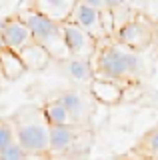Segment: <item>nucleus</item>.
Wrapping results in <instances>:
<instances>
[{
  "label": "nucleus",
  "instance_id": "22",
  "mask_svg": "<svg viewBox=\"0 0 158 160\" xmlns=\"http://www.w3.org/2000/svg\"><path fill=\"white\" fill-rule=\"evenodd\" d=\"M154 100H156V104H158V90L154 92Z\"/></svg>",
  "mask_w": 158,
  "mask_h": 160
},
{
  "label": "nucleus",
  "instance_id": "10",
  "mask_svg": "<svg viewBox=\"0 0 158 160\" xmlns=\"http://www.w3.org/2000/svg\"><path fill=\"white\" fill-rule=\"evenodd\" d=\"M58 100H60L62 106L66 108L72 124H76V126H86L90 114H88V104H86V100L80 92H76V90H66V92L58 94Z\"/></svg>",
  "mask_w": 158,
  "mask_h": 160
},
{
  "label": "nucleus",
  "instance_id": "9",
  "mask_svg": "<svg viewBox=\"0 0 158 160\" xmlns=\"http://www.w3.org/2000/svg\"><path fill=\"white\" fill-rule=\"evenodd\" d=\"M68 20L76 22L80 28H84L94 40L106 36L104 30H102L100 12L94 10V8H90V6H86V4H82V2H76V6L72 8V14H70V18H68Z\"/></svg>",
  "mask_w": 158,
  "mask_h": 160
},
{
  "label": "nucleus",
  "instance_id": "5",
  "mask_svg": "<svg viewBox=\"0 0 158 160\" xmlns=\"http://www.w3.org/2000/svg\"><path fill=\"white\" fill-rule=\"evenodd\" d=\"M60 30H62L64 46H66L70 56H78V58L92 56V52L96 50V40L84 28H80L72 20H64V22H60Z\"/></svg>",
  "mask_w": 158,
  "mask_h": 160
},
{
  "label": "nucleus",
  "instance_id": "8",
  "mask_svg": "<svg viewBox=\"0 0 158 160\" xmlns=\"http://www.w3.org/2000/svg\"><path fill=\"white\" fill-rule=\"evenodd\" d=\"M90 96L96 102L104 106H116L124 96V88L118 80L102 78V76H92L90 80Z\"/></svg>",
  "mask_w": 158,
  "mask_h": 160
},
{
  "label": "nucleus",
  "instance_id": "11",
  "mask_svg": "<svg viewBox=\"0 0 158 160\" xmlns=\"http://www.w3.org/2000/svg\"><path fill=\"white\" fill-rule=\"evenodd\" d=\"M18 56L22 58L26 70H44L52 60V56L48 54V50L44 48L42 44L34 42V40H30L28 44H24V46L18 50Z\"/></svg>",
  "mask_w": 158,
  "mask_h": 160
},
{
  "label": "nucleus",
  "instance_id": "20",
  "mask_svg": "<svg viewBox=\"0 0 158 160\" xmlns=\"http://www.w3.org/2000/svg\"><path fill=\"white\" fill-rule=\"evenodd\" d=\"M28 160H52L50 156H48V154H38V156H28Z\"/></svg>",
  "mask_w": 158,
  "mask_h": 160
},
{
  "label": "nucleus",
  "instance_id": "17",
  "mask_svg": "<svg viewBox=\"0 0 158 160\" xmlns=\"http://www.w3.org/2000/svg\"><path fill=\"white\" fill-rule=\"evenodd\" d=\"M140 146L146 148L148 152L152 154V156H156V154H158V128L150 130V132H148L146 136L142 138V144H140Z\"/></svg>",
  "mask_w": 158,
  "mask_h": 160
},
{
  "label": "nucleus",
  "instance_id": "18",
  "mask_svg": "<svg viewBox=\"0 0 158 160\" xmlns=\"http://www.w3.org/2000/svg\"><path fill=\"white\" fill-rule=\"evenodd\" d=\"M78 2H82V4H86V6H90V8H94V10H104L106 8V0H78Z\"/></svg>",
  "mask_w": 158,
  "mask_h": 160
},
{
  "label": "nucleus",
  "instance_id": "19",
  "mask_svg": "<svg viewBox=\"0 0 158 160\" xmlns=\"http://www.w3.org/2000/svg\"><path fill=\"white\" fill-rule=\"evenodd\" d=\"M122 4H126V0H106V8H116Z\"/></svg>",
  "mask_w": 158,
  "mask_h": 160
},
{
  "label": "nucleus",
  "instance_id": "16",
  "mask_svg": "<svg viewBox=\"0 0 158 160\" xmlns=\"http://www.w3.org/2000/svg\"><path fill=\"white\" fill-rule=\"evenodd\" d=\"M0 160H28V154H26V150L14 140V142H10L0 152Z\"/></svg>",
  "mask_w": 158,
  "mask_h": 160
},
{
  "label": "nucleus",
  "instance_id": "23",
  "mask_svg": "<svg viewBox=\"0 0 158 160\" xmlns=\"http://www.w3.org/2000/svg\"><path fill=\"white\" fill-rule=\"evenodd\" d=\"M70 160H74V158H70Z\"/></svg>",
  "mask_w": 158,
  "mask_h": 160
},
{
  "label": "nucleus",
  "instance_id": "15",
  "mask_svg": "<svg viewBox=\"0 0 158 160\" xmlns=\"http://www.w3.org/2000/svg\"><path fill=\"white\" fill-rule=\"evenodd\" d=\"M40 112H42V116H44V120H46L48 126H56V124H72L70 116H68V112H66V108L62 106V102L58 98L48 100V102L40 108Z\"/></svg>",
  "mask_w": 158,
  "mask_h": 160
},
{
  "label": "nucleus",
  "instance_id": "13",
  "mask_svg": "<svg viewBox=\"0 0 158 160\" xmlns=\"http://www.w3.org/2000/svg\"><path fill=\"white\" fill-rule=\"evenodd\" d=\"M24 72H26V66H24L22 58L18 56L16 50H10V48L0 50V76H4L6 80L14 82Z\"/></svg>",
  "mask_w": 158,
  "mask_h": 160
},
{
  "label": "nucleus",
  "instance_id": "2",
  "mask_svg": "<svg viewBox=\"0 0 158 160\" xmlns=\"http://www.w3.org/2000/svg\"><path fill=\"white\" fill-rule=\"evenodd\" d=\"M14 138L28 156L48 154V124L38 108H20L12 118Z\"/></svg>",
  "mask_w": 158,
  "mask_h": 160
},
{
  "label": "nucleus",
  "instance_id": "14",
  "mask_svg": "<svg viewBox=\"0 0 158 160\" xmlns=\"http://www.w3.org/2000/svg\"><path fill=\"white\" fill-rule=\"evenodd\" d=\"M66 72L68 76L76 82H90L94 76V68L90 66V58H78V56H68L66 60Z\"/></svg>",
  "mask_w": 158,
  "mask_h": 160
},
{
  "label": "nucleus",
  "instance_id": "7",
  "mask_svg": "<svg viewBox=\"0 0 158 160\" xmlns=\"http://www.w3.org/2000/svg\"><path fill=\"white\" fill-rule=\"evenodd\" d=\"M78 130H80V126H76V124H56V126L48 128V156H66Z\"/></svg>",
  "mask_w": 158,
  "mask_h": 160
},
{
  "label": "nucleus",
  "instance_id": "1",
  "mask_svg": "<svg viewBox=\"0 0 158 160\" xmlns=\"http://www.w3.org/2000/svg\"><path fill=\"white\" fill-rule=\"evenodd\" d=\"M98 58H96V72L94 76L110 78V80H134L138 70H140V58L138 52L132 48L116 42L108 44L106 48H96Z\"/></svg>",
  "mask_w": 158,
  "mask_h": 160
},
{
  "label": "nucleus",
  "instance_id": "3",
  "mask_svg": "<svg viewBox=\"0 0 158 160\" xmlns=\"http://www.w3.org/2000/svg\"><path fill=\"white\" fill-rule=\"evenodd\" d=\"M18 16H20L24 20V24L28 26L32 40L38 42V44H42V46L48 50V54L52 56V60H66L70 56L66 46H64V40H62L60 22L48 18L46 14L38 12L36 8L22 10Z\"/></svg>",
  "mask_w": 158,
  "mask_h": 160
},
{
  "label": "nucleus",
  "instance_id": "4",
  "mask_svg": "<svg viewBox=\"0 0 158 160\" xmlns=\"http://www.w3.org/2000/svg\"><path fill=\"white\" fill-rule=\"evenodd\" d=\"M116 32V40L124 46L132 48L134 52H140V50H146L154 42L156 38V28L150 20L146 18H136L132 16L128 22H124L120 28L114 30Z\"/></svg>",
  "mask_w": 158,
  "mask_h": 160
},
{
  "label": "nucleus",
  "instance_id": "12",
  "mask_svg": "<svg viewBox=\"0 0 158 160\" xmlns=\"http://www.w3.org/2000/svg\"><path fill=\"white\" fill-rule=\"evenodd\" d=\"M78 0H34V6L38 12L46 14L48 18L56 20V22H64L70 18L72 8L76 6Z\"/></svg>",
  "mask_w": 158,
  "mask_h": 160
},
{
  "label": "nucleus",
  "instance_id": "21",
  "mask_svg": "<svg viewBox=\"0 0 158 160\" xmlns=\"http://www.w3.org/2000/svg\"><path fill=\"white\" fill-rule=\"evenodd\" d=\"M2 48H6V44H4V38H2V34H0V50Z\"/></svg>",
  "mask_w": 158,
  "mask_h": 160
},
{
  "label": "nucleus",
  "instance_id": "6",
  "mask_svg": "<svg viewBox=\"0 0 158 160\" xmlns=\"http://www.w3.org/2000/svg\"><path fill=\"white\" fill-rule=\"evenodd\" d=\"M0 34H2V38H4L6 48L16 50V52L24 46V44H28L32 40L30 30H28V26L24 24V20L18 16V14L6 16V18L0 20Z\"/></svg>",
  "mask_w": 158,
  "mask_h": 160
}]
</instances>
